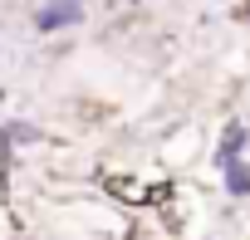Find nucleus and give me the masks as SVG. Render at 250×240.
Listing matches in <instances>:
<instances>
[{
	"label": "nucleus",
	"mask_w": 250,
	"mask_h": 240,
	"mask_svg": "<svg viewBox=\"0 0 250 240\" xmlns=\"http://www.w3.org/2000/svg\"><path fill=\"white\" fill-rule=\"evenodd\" d=\"M245 138H250V128H245V123H230V128L221 133V147H216V167H230V162H240V152H245Z\"/></svg>",
	"instance_id": "f03ea898"
},
{
	"label": "nucleus",
	"mask_w": 250,
	"mask_h": 240,
	"mask_svg": "<svg viewBox=\"0 0 250 240\" xmlns=\"http://www.w3.org/2000/svg\"><path fill=\"white\" fill-rule=\"evenodd\" d=\"M221 177H226V191L230 196H250V167H245V157L230 162V167H221Z\"/></svg>",
	"instance_id": "7ed1b4c3"
},
{
	"label": "nucleus",
	"mask_w": 250,
	"mask_h": 240,
	"mask_svg": "<svg viewBox=\"0 0 250 240\" xmlns=\"http://www.w3.org/2000/svg\"><path fill=\"white\" fill-rule=\"evenodd\" d=\"M83 10H88V0H40L35 5V30L40 35H59V30L79 25Z\"/></svg>",
	"instance_id": "f257e3e1"
}]
</instances>
